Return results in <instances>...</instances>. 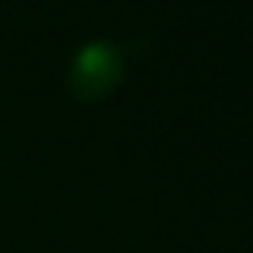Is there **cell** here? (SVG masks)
I'll use <instances>...</instances> for the list:
<instances>
[{
    "label": "cell",
    "mask_w": 253,
    "mask_h": 253,
    "mask_svg": "<svg viewBox=\"0 0 253 253\" xmlns=\"http://www.w3.org/2000/svg\"><path fill=\"white\" fill-rule=\"evenodd\" d=\"M126 60L109 41H90L68 66V90L79 101H101L123 82Z\"/></svg>",
    "instance_id": "obj_1"
}]
</instances>
